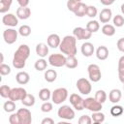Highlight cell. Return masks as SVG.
Masks as SVG:
<instances>
[{
  "instance_id": "9",
  "label": "cell",
  "mask_w": 124,
  "mask_h": 124,
  "mask_svg": "<svg viewBox=\"0 0 124 124\" xmlns=\"http://www.w3.org/2000/svg\"><path fill=\"white\" fill-rule=\"evenodd\" d=\"M17 36H18V31L13 28H8L3 32V39L5 43L8 45H13L14 43H16L17 40Z\"/></svg>"
},
{
  "instance_id": "32",
  "label": "cell",
  "mask_w": 124,
  "mask_h": 124,
  "mask_svg": "<svg viewBox=\"0 0 124 124\" xmlns=\"http://www.w3.org/2000/svg\"><path fill=\"white\" fill-rule=\"evenodd\" d=\"M46 66H47V63H46V60H45L44 58H41V59H38L35 64H34V67L37 71L39 72H42L44 70L46 69Z\"/></svg>"
},
{
  "instance_id": "38",
  "label": "cell",
  "mask_w": 124,
  "mask_h": 124,
  "mask_svg": "<svg viewBox=\"0 0 124 124\" xmlns=\"http://www.w3.org/2000/svg\"><path fill=\"white\" fill-rule=\"evenodd\" d=\"M11 89L8 85H2L0 87V95L2 98H8L9 99V95H10V92H11Z\"/></svg>"
},
{
  "instance_id": "41",
  "label": "cell",
  "mask_w": 124,
  "mask_h": 124,
  "mask_svg": "<svg viewBox=\"0 0 124 124\" xmlns=\"http://www.w3.org/2000/svg\"><path fill=\"white\" fill-rule=\"evenodd\" d=\"M11 73V68L9 65H6L4 63H1L0 65V74L1 76H8Z\"/></svg>"
},
{
  "instance_id": "18",
  "label": "cell",
  "mask_w": 124,
  "mask_h": 124,
  "mask_svg": "<svg viewBox=\"0 0 124 124\" xmlns=\"http://www.w3.org/2000/svg\"><path fill=\"white\" fill-rule=\"evenodd\" d=\"M35 50H36V54L38 56H40L41 58H45L48 54V46L44 43H40L36 46Z\"/></svg>"
},
{
  "instance_id": "40",
  "label": "cell",
  "mask_w": 124,
  "mask_h": 124,
  "mask_svg": "<svg viewBox=\"0 0 124 124\" xmlns=\"http://www.w3.org/2000/svg\"><path fill=\"white\" fill-rule=\"evenodd\" d=\"M52 108H53V106H52V103H50V102H47V101H46L42 106H41V110L43 111V112H46V113H47V112H50L51 110H52Z\"/></svg>"
},
{
  "instance_id": "45",
  "label": "cell",
  "mask_w": 124,
  "mask_h": 124,
  "mask_svg": "<svg viewBox=\"0 0 124 124\" xmlns=\"http://www.w3.org/2000/svg\"><path fill=\"white\" fill-rule=\"evenodd\" d=\"M116 46H117V48H118L119 51L124 52V38H120V39L117 41Z\"/></svg>"
},
{
  "instance_id": "34",
  "label": "cell",
  "mask_w": 124,
  "mask_h": 124,
  "mask_svg": "<svg viewBox=\"0 0 124 124\" xmlns=\"http://www.w3.org/2000/svg\"><path fill=\"white\" fill-rule=\"evenodd\" d=\"M95 99L97 101H99L101 104H104L106 102V100H107V93H106V91L102 90V89L97 90L96 93H95Z\"/></svg>"
},
{
  "instance_id": "44",
  "label": "cell",
  "mask_w": 124,
  "mask_h": 124,
  "mask_svg": "<svg viewBox=\"0 0 124 124\" xmlns=\"http://www.w3.org/2000/svg\"><path fill=\"white\" fill-rule=\"evenodd\" d=\"M9 122L10 124H20L19 122V117H18V114L17 112L16 113H12L9 117Z\"/></svg>"
},
{
  "instance_id": "14",
  "label": "cell",
  "mask_w": 124,
  "mask_h": 124,
  "mask_svg": "<svg viewBox=\"0 0 124 124\" xmlns=\"http://www.w3.org/2000/svg\"><path fill=\"white\" fill-rule=\"evenodd\" d=\"M2 22L6 26L15 27L18 24V17L16 16H15L14 14H6L2 17Z\"/></svg>"
},
{
  "instance_id": "48",
  "label": "cell",
  "mask_w": 124,
  "mask_h": 124,
  "mask_svg": "<svg viewBox=\"0 0 124 124\" xmlns=\"http://www.w3.org/2000/svg\"><path fill=\"white\" fill-rule=\"evenodd\" d=\"M16 1L20 7H27L29 2H30V0H16Z\"/></svg>"
},
{
  "instance_id": "26",
  "label": "cell",
  "mask_w": 124,
  "mask_h": 124,
  "mask_svg": "<svg viewBox=\"0 0 124 124\" xmlns=\"http://www.w3.org/2000/svg\"><path fill=\"white\" fill-rule=\"evenodd\" d=\"M21 103L25 107H33L35 105V97L32 94H26L25 97L21 100Z\"/></svg>"
},
{
  "instance_id": "33",
  "label": "cell",
  "mask_w": 124,
  "mask_h": 124,
  "mask_svg": "<svg viewBox=\"0 0 124 124\" xmlns=\"http://www.w3.org/2000/svg\"><path fill=\"white\" fill-rule=\"evenodd\" d=\"M123 112H124V109H123L122 106H119V105H114V106L110 108V114H111L112 116H115V117L122 115Z\"/></svg>"
},
{
  "instance_id": "4",
  "label": "cell",
  "mask_w": 124,
  "mask_h": 124,
  "mask_svg": "<svg viewBox=\"0 0 124 124\" xmlns=\"http://www.w3.org/2000/svg\"><path fill=\"white\" fill-rule=\"evenodd\" d=\"M57 115H58V117H60L61 119L72 120V119L75 118L76 113H75V110H74L70 106L64 105V106H61V107L58 108V110H57Z\"/></svg>"
},
{
  "instance_id": "52",
  "label": "cell",
  "mask_w": 124,
  "mask_h": 124,
  "mask_svg": "<svg viewBox=\"0 0 124 124\" xmlns=\"http://www.w3.org/2000/svg\"><path fill=\"white\" fill-rule=\"evenodd\" d=\"M0 56H1V63L4 62V57H3V53H0Z\"/></svg>"
},
{
  "instance_id": "8",
  "label": "cell",
  "mask_w": 124,
  "mask_h": 124,
  "mask_svg": "<svg viewBox=\"0 0 124 124\" xmlns=\"http://www.w3.org/2000/svg\"><path fill=\"white\" fill-rule=\"evenodd\" d=\"M66 57L64 54L60 53H53L48 56V63L53 67H63L66 64Z\"/></svg>"
},
{
  "instance_id": "1",
  "label": "cell",
  "mask_w": 124,
  "mask_h": 124,
  "mask_svg": "<svg viewBox=\"0 0 124 124\" xmlns=\"http://www.w3.org/2000/svg\"><path fill=\"white\" fill-rule=\"evenodd\" d=\"M30 56V48L27 45H20L14 53L13 66L16 69H23L25 67L26 60Z\"/></svg>"
},
{
  "instance_id": "42",
  "label": "cell",
  "mask_w": 124,
  "mask_h": 124,
  "mask_svg": "<svg viewBox=\"0 0 124 124\" xmlns=\"http://www.w3.org/2000/svg\"><path fill=\"white\" fill-rule=\"evenodd\" d=\"M78 3L79 2L77 1V0H68L67 1V8H68V10L74 13L76 8H77V6L78 5Z\"/></svg>"
},
{
  "instance_id": "47",
  "label": "cell",
  "mask_w": 124,
  "mask_h": 124,
  "mask_svg": "<svg viewBox=\"0 0 124 124\" xmlns=\"http://www.w3.org/2000/svg\"><path fill=\"white\" fill-rule=\"evenodd\" d=\"M41 123H42V124H53V123H54V120L51 119V118H49V117H46V118H44V119L42 120Z\"/></svg>"
},
{
  "instance_id": "16",
  "label": "cell",
  "mask_w": 124,
  "mask_h": 124,
  "mask_svg": "<svg viewBox=\"0 0 124 124\" xmlns=\"http://www.w3.org/2000/svg\"><path fill=\"white\" fill-rule=\"evenodd\" d=\"M46 43H47V46L49 47L56 48V47H58L60 46L61 39L57 34H50L46 39Z\"/></svg>"
},
{
  "instance_id": "31",
  "label": "cell",
  "mask_w": 124,
  "mask_h": 124,
  "mask_svg": "<svg viewBox=\"0 0 124 124\" xmlns=\"http://www.w3.org/2000/svg\"><path fill=\"white\" fill-rule=\"evenodd\" d=\"M12 3L13 0H0V13L1 14L7 13L11 8Z\"/></svg>"
},
{
  "instance_id": "43",
  "label": "cell",
  "mask_w": 124,
  "mask_h": 124,
  "mask_svg": "<svg viewBox=\"0 0 124 124\" xmlns=\"http://www.w3.org/2000/svg\"><path fill=\"white\" fill-rule=\"evenodd\" d=\"M92 122V118L89 116V115H81L79 118H78V123L79 124H91Z\"/></svg>"
},
{
  "instance_id": "23",
  "label": "cell",
  "mask_w": 124,
  "mask_h": 124,
  "mask_svg": "<svg viewBox=\"0 0 124 124\" xmlns=\"http://www.w3.org/2000/svg\"><path fill=\"white\" fill-rule=\"evenodd\" d=\"M86 11H87V5H85L82 2H79L78 5L76 8L74 14L78 17H82V16H84L86 15Z\"/></svg>"
},
{
  "instance_id": "50",
  "label": "cell",
  "mask_w": 124,
  "mask_h": 124,
  "mask_svg": "<svg viewBox=\"0 0 124 124\" xmlns=\"http://www.w3.org/2000/svg\"><path fill=\"white\" fill-rule=\"evenodd\" d=\"M118 78L124 84V70H118Z\"/></svg>"
},
{
  "instance_id": "5",
  "label": "cell",
  "mask_w": 124,
  "mask_h": 124,
  "mask_svg": "<svg viewBox=\"0 0 124 124\" xmlns=\"http://www.w3.org/2000/svg\"><path fill=\"white\" fill-rule=\"evenodd\" d=\"M76 85H77V88L79 91V93L82 95H88L92 90V86H91L90 81L85 78H78L77 80Z\"/></svg>"
},
{
  "instance_id": "21",
  "label": "cell",
  "mask_w": 124,
  "mask_h": 124,
  "mask_svg": "<svg viewBox=\"0 0 124 124\" xmlns=\"http://www.w3.org/2000/svg\"><path fill=\"white\" fill-rule=\"evenodd\" d=\"M121 97H122L121 91L119 89H116V88L110 90V92L108 94V100L113 104H117L121 100Z\"/></svg>"
},
{
  "instance_id": "10",
  "label": "cell",
  "mask_w": 124,
  "mask_h": 124,
  "mask_svg": "<svg viewBox=\"0 0 124 124\" xmlns=\"http://www.w3.org/2000/svg\"><path fill=\"white\" fill-rule=\"evenodd\" d=\"M26 94H27V92L23 87H15V88L11 89V92H10V95H9V99L14 101V102L21 101L25 97Z\"/></svg>"
},
{
  "instance_id": "35",
  "label": "cell",
  "mask_w": 124,
  "mask_h": 124,
  "mask_svg": "<svg viewBox=\"0 0 124 124\" xmlns=\"http://www.w3.org/2000/svg\"><path fill=\"white\" fill-rule=\"evenodd\" d=\"M3 108L6 112H13L16 109V103L9 99V101H6L3 105Z\"/></svg>"
},
{
  "instance_id": "53",
  "label": "cell",
  "mask_w": 124,
  "mask_h": 124,
  "mask_svg": "<svg viewBox=\"0 0 124 124\" xmlns=\"http://www.w3.org/2000/svg\"><path fill=\"white\" fill-rule=\"evenodd\" d=\"M77 1H78V2H81V1H82V0H77Z\"/></svg>"
},
{
  "instance_id": "7",
  "label": "cell",
  "mask_w": 124,
  "mask_h": 124,
  "mask_svg": "<svg viewBox=\"0 0 124 124\" xmlns=\"http://www.w3.org/2000/svg\"><path fill=\"white\" fill-rule=\"evenodd\" d=\"M103 104H101L99 101H97L95 99V97H88L86 99H84V108L95 112V111H100L103 108L102 106Z\"/></svg>"
},
{
  "instance_id": "6",
  "label": "cell",
  "mask_w": 124,
  "mask_h": 124,
  "mask_svg": "<svg viewBox=\"0 0 124 124\" xmlns=\"http://www.w3.org/2000/svg\"><path fill=\"white\" fill-rule=\"evenodd\" d=\"M87 72H88V77L89 79L93 82H98L101 78H102V73L101 69L97 64H90L87 67Z\"/></svg>"
},
{
  "instance_id": "22",
  "label": "cell",
  "mask_w": 124,
  "mask_h": 124,
  "mask_svg": "<svg viewBox=\"0 0 124 124\" xmlns=\"http://www.w3.org/2000/svg\"><path fill=\"white\" fill-rule=\"evenodd\" d=\"M96 56L99 60H106L108 57V49L105 46H100L96 50Z\"/></svg>"
},
{
  "instance_id": "15",
  "label": "cell",
  "mask_w": 124,
  "mask_h": 124,
  "mask_svg": "<svg viewBox=\"0 0 124 124\" xmlns=\"http://www.w3.org/2000/svg\"><path fill=\"white\" fill-rule=\"evenodd\" d=\"M80 50H81V53L83 56L85 57H90L94 51H95V48H94V46L93 44H91L90 42H85L81 45V47H80Z\"/></svg>"
},
{
  "instance_id": "39",
  "label": "cell",
  "mask_w": 124,
  "mask_h": 124,
  "mask_svg": "<svg viewBox=\"0 0 124 124\" xmlns=\"http://www.w3.org/2000/svg\"><path fill=\"white\" fill-rule=\"evenodd\" d=\"M98 14L97 8L95 6H87V11H86V16L89 17H95Z\"/></svg>"
},
{
  "instance_id": "2",
  "label": "cell",
  "mask_w": 124,
  "mask_h": 124,
  "mask_svg": "<svg viewBox=\"0 0 124 124\" xmlns=\"http://www.w3.org/2000/svg\"><path fill=\"white\" fill-rule=\"evenodd\" d=\"M60 51L66 56H72L77 54V38L73 35L65 36L59 46Z\"/></svg>"
},
{
  "instance_id": "49",
  "label": "cell",
  "mask_w": 124,
  "mask_h": 124,
  "mask_svg": "<svg viewBox=\"0 0 124 124\" xmlns=\"http://www.w3.org/2000/svg\"><path fill=\"white\" fill-rule=\"evenodd\" d=\"M100 2L104 6H110L111 4H113L115 2V0H100Z\"/></svg>"
},
{
  "instance_id": "12",
  "label": "cell",
  "mask_w": 124,
  "mask_h": 124,
  "mask_svg": "<svg viewBox=\"0 0 124 124\" xmlns=\"http://www.w3.org/2000/svg\"><path fill=\"white\" fill-rule=\"evenodd\" d=\"M73 35L77 38V40H88L91 38L92 33L89 32L86 28L76 27L73 30Z\"/></svg>"
},
{
  "instance_id": "20",
  "label": "cell",
  "mask_w": 124,
  "mask_h": 124,
  "mask_svg": "<svg viewBox=\"0 0 124 124\" xmlns=\"http://www.w3.org/2000/svg\"><path fill=\"white\" fill-rule=\"evenodd\" d=\"M16 80L18 84H21V85H24L26 83L29 82L30 80V76L28 75V73L24 72V71H21V72H18L16 76Z\"/></svg>"
},
{
  "instance_id": "36",
  "label": "cell",
  "mask_w": 124,
  "mask_h": 124,
  "mask_svg": "<svg viewBox=\"0 0 124 124\" xmlns=\"http://www.w3.org/2000/svg\"><path fill=\"white\" fill-rule=\"evenodd\" d=\"M18 34L22 37H28L30 34H31V28L29 25H21L18 29Z\"/></svg>"
},
{
  "instance_id": "25",
  "label": "cell",
  "mask_w": 124,
  "mask_h": 124,
  "mask_svg": "<svg viewBox=\"0 0 124 124\" xmlns=\"http://www.w3.org/2000/svg\"><path fill=\"white\" fill-rule=\"evenodd\" d=\"M102 33L108 37H111L115 34V27L114 25H111V24H108L106 23L103 27H102Z\"/></svg>"
},
{
  "instance_id": "51",
  "label": "cell",
  "mask_w": 124,
  "mask_h": 124,
  "mask_svg": "<svg viewBox=\"0 0 124 124\" xmlns=\"http://www.w3.org/2000/svg\"><path fill=\"white\" fill-rule=\"evenodd\" d=\"M120 10H121V13L124 15V3L121 5V7H120Z\"/></svg>"
},
{
  "instance_id": "29",
  "label": "cell",
  "mask_w": 124,
  "mask_h": 124,
  "mask_svg": "<svg viewBox=\"0 0 124 124\" xmlns=\"http://www.w3.org/2000/svg\"><path fill=\"white\" fill-rule=\"evenodd\" d=\"M85 28H86L89 32L95 33V32H97V31L100 29V24H99V22H98L97 20H90V21L87 22Z\"/></svg>"
},
{
  "instance_id": "30",
  "label": "cell",
  "mask_w": 124,
  "mask_h": 124,
  "mask_svg": "<svg viewBox=\"0 0 124 124\" xmlns=\"http://www.w3.org/2000/svg\"><path fill=\"white\" fill-rule=\"evenodd\" d=\"M39 98L42 101H48L51 98V92L48 88H42L39 91Z\"/></svg>"
},
{
  "instance_id": "24",
  "label": "cell",
  "mask_w": 124,
  "mask_h": 124,
  "mask_svg": "<svg viewBox=\"0 0 124 124\" xmlns=\"http://www.w3.org/2000/svg\"><path fill=\"white\" fill-rule=\"evenodd\" d=\"M78 61L76 57V55H72V56H67L66 57V64L65 66L68 69H75L78 67Z\"/></svg>"
},
{
  "instance_id": "28",
  "label": "cell",
  "mask_w": 124,
  "mask_h": 124,
  "mask_svg": "<svg viewBox=\"0 0 124 124\" xmlns=\"http://www.w3.org/2000/svg\"><path fill=\"white\" fill-rule=\"evenodd\" d=\"M91 118H92V121L96 124H100V123H103L105 121V114L103 112L100 111H95L92 113L91 115Z\"/></svg>"
},
{
  "instance_id": "13",
  "label": "cell",
  "mask_w": 124,
  "mask_h": 124,
  "mask_svg": "<svg viewBox=\"0 0 124 124\" xmlns=\"http://www.w3.org/2000/svg\"><path fill=\"white\" fill-rule=\"evenodd\" d=\"M16 112L18 114L20 124H31L32 115H31V111L28 108H19Z\"/></svg>"
},
{
  "instance_id": "3",
  "label": "cell",
  "mask_w": 124,
  "mask_h": 124,
  "mask_svg": "<svg viewBox=\"0 0 124 124\" xmlns=\"http://www.w3.org/2000/svg\"><path fill=\"white\" fill-rule=\"evenodd\" d=\"M68 98V90L64 87H60L55 89L51 93V100L55 105H60L65 102Z\"/></svg>"
},
{
  "instance_id": "11",
  "label": "cell",
  "mask_w": 124,
  "mask_h": 124,
  "mask_svg": "<svg viewBox=\"0 0 124 124\" xmlns=\"http://www.w3.org/2000/svg\"><path fill=\"white\" fill-rule=\"evenodd\" d=\"M70 103L77 110H82L84 109V99L81 98L80 95L77 93H73L70 96Z\"/></svg>"
},
{
  "instance_id": "37",
  "label": "cell",
  "mask_w": 124,
  "mask_h": 124,
  "mask_svg": "<svg viewBox=\"0 0 124 124\" xmlns=\"http://www.w3.org/2000/svg\"><path fill=\"white\" fill-rule=\"evenodd\" d=\"M112 22H113L114 26L121 27V26L124 25V17L121 15H116V16H114V17L112 19Z\"/></svg>"
},
{
  "instance_id": "46",
  "label": "cell",
  "mask_w": 124,
  "mask_h": 124,
  "mask_svg": "<svg viewBox=\"0 0 124 124\" xmlns=\"http://www.w3.org/2000/svg\"><path fill=\"white\" fill-rule=\"evenodd\" d=\"M118 70H124V55L118 60Z\"/></svg>"
},
{
  "instance_id": "19",
  "label": "cell",
  "mask_w": 124,
  "mask_h": 124,
  "mask_svg": "<svg viewBox=\"0 0 124 124\" xmlns=\"http://www.w3.org/2000/svg\"><path fill=\"white\" fill-rule=\"evenodd\" d=\"M31 16V10L28 7H19L16 10V16L19 19H27Z\"/></svg>"
},
{
  "instance_id": "17",
  "label": "cell",
  "mask_w": 124,
  "mask_h": 124,
  "mask_svg": "<svg viewBox=\"0 0 124 124\" xmlns=\"http://www.w3.org/2000/svg\"><path fill=\"white\" fill-rule=\"evenodd\" d=\"M111 16H112L111 10L109 8H105L101 11L99 15V19L102 23H108L111 19Z\"/></svg>"
},
{
  "instance_id": "27",
  "label": "cell",
  "mask_w": 124,
  "mask_h": 124,
  "mask_svg": "<svg viewBox=\"0 0 124 124\" xmlns=\"http://www.w3.org/2000/svg\"><path fill=\"white\" fill-rule=\"evenodd\" d=\"M57 78V73L55 70H52V69H49V70H46V73H45V79L47 81V82H53Z\"/></svg>"
}]
</instances>
